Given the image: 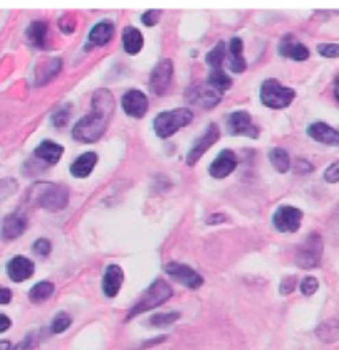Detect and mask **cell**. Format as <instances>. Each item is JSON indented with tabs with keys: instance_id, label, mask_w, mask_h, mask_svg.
Instances as JSON below:
<instances>
[{
	"instance_id": "cell-1",
	"label": "cell",
	"mask_w": 339,
	"mask_h": 350,
	"mask_svg": "<svg viewBox=\"0 0 339 350\" xmlns=\"http://www.w3.org/2000/svg\"><path fill=\"white\" fill-rule=\"evenodd\" d=\"M91 111L85 118H81L73 127V139L85 144L97 142L105 136L108 126L113 119L116 103L110 90H98L91 98Z\"/></svg>"
},
{
	"instance_id": "cell-2",
	"label": "cell",
	"mask_w": 339,
	"mask_h": 350,
	"mask_svg": "<svg viewBox=\"0 0 339 350\" xmlns=\"http://www.w3.org/2000/svg\"><path fill=\"white\" fill-rule=\"evenodd\" d=\"M171 297H173V288L169 286V282H166L164 280H155L153 284L146 289V293L142 294L141 299L131 308L126 319L129 321L133 319V317L139 316V314L159 308V306L164 304L166 301H169Z\"/></svg>"
},
{
	"instance_id": "cell-3",
	"label": "cell",
	"mask_w": 339,
	"mask_h": 350,
	"mask_svg": "<svg viewBox=\"0 0 339 350\" xmlns=\"http://www.w3.org/2000/svg\"><path fill=\"white\" fill-rule=\"evenodd\" d=\"M194 114L187 107H175L173 111H164L154 119V131L158 137L167 139L174 136L179 129L192 122Z\"/></svg>"
},
{
	"instance_id": "cell-4",
	"label": "cell",
	"mask_w": 339,
	"mask_h": 350,
	"mask_svg": "<svg viewBox=\"0 0 339 350\" xmlns=\"http://www.w3.org/2000/svg\"><path fill=\"white\" fill-rule=\"evenodd\" d=\"M35 200L42 208L49 210V212H60V210L66 208L68 202H70V190L65 185L57 184H37L34 187Z\"/></svg>"
},
{
	"instance_id": "cell-5",
	"label": "cell",
	"mask_w": 339,
	"mask_h": 350,
	"mask_svg": "<svg viewBox=\"0 0 339 350\" xmlns=\"http://www.w3.org/2000/svg\"><path fill=\"white\" fill-rule=\"evenodd\" d=\"M297 94L291 88L283 86L278 79H266L263 81L262 90H260V99L266 107L271 109H283V107H288Z\"/></svg>"
},
{
	"instance_id": "cell-6",
	"label": "cell",
	"mask_w": 339,
	"mask_h": 350,
	"mask_svg": "<svg viewBox=\"0 0 339 350\" xmlns=\"http://www.w3.org/2000/svg\"><path fill=\"white\" fill-rule=\"evenodd\" d=\"M323 238L318 233H310L297 250V265L303 269H313L320 266L323 258Z\"/></svg>"
},
{
	"instance_id": "cell-7",
	"label": "cell",
	"mask_w": 339,
	"mask_h": 350,
	"mask_svg": "<svg viewBox=\"0 0 339 350\" xmlns=\"http://www.w3.org/2000/svg\"><path fill=\"white\" fill-rule=\"evenodd\" d=\"M271 220H273L275 228L280 233H297L301 226L303 212L297 206L283 205L278 206Z\"/></svg>"
},
{
	"instance_id": "cell-8",
	"label": "cell",
	"mask_w": 339,
	"mask_h": 350,
	"mask_svg": "<svg viewBox=\"0 0 339 350\" xmlns=\"http://www.w3.org/2000/svg\"><path fill=\"white\" fill-rule=\"evenodd\" d=\"M173 75H174V63L173 59H161V62L155 65V68L151 73L149 79V88L155 96H162L167 93L171 83H173Z\"/></svg>"
},
{
	"instance_id": "cell-9",
	"label": "cell",
	"mask_w": 339,
	"mask_h": 350,
	"mask_svg": "<svg viewBox=\"0 0 339 350\" xmlns=\"http://www.w3.org/2000/svg\"><path fill=\"white\" fill-rule=\"evenodd\" d=\"M218 137H221V129H218L217 124H210L207 127L205 133L202 134L201 137L195 141V144L192 146V149L189 150V154H187L186 157V162L189 167H194L197 164L199 161H201L203 154L207 152V150L212 147L215 142L218 141Z\"/></svg>"
},
{
	"instance_id": "cell-10",
	"label": "cell",
	"mask_w": 339,
	"mask_h": 350,
	"mask_svg": "<svg viewBox=\"0 0 339 350\" xmlns=\"http://www.w3.org/2000/svg\"><path fill=\"white\" fill-rule=\"evenodd\" d=\"M227 129L232 136H247L257 139L260 134V129L253 124L252 116L245 111H237V113L229 114L227 118Z\"/></svg>"
},
{
	"instance_id": "cell-11",
	"label": "cell",
	"mask_w": 339,
	"mask_h": 350,
	"mask_svg": "<svg viewBox=\"0 0 339 350\" xmlns=\"http://www.w3.org/2000/svg\"><path fill=\"white\" fill-rule=\"evenodd\" d=\"M164 271L169 274L173 280L184 284L189 289H199L203 284V278L197 271H194L190 266L182 265V262H167Z\"/></svg>"
},
{
	"instance_id": "cell-12",
	"label": "cell",
	"mask_w": 339,
	"mask_h": 350,
	"mask_svg": "<svg viewBox=\"0 0 339 350\" xmlns=\"http://www.w3.org/2000/svg\"><path fill=\"white\" fill-rule=\"evenodd\" d=\"M121 106L125 109L127 116L133 118H142L149 109V99L142 91L139 90H129L127 93L123 94Z\"/></svg>"
},
{
	"instance_id": "cell-13",
	"label": "cell",
	"mask_w": 339,
	"mask_h": 350,
	"mask_svg": "<svg viewBox=\"0 0 339 350\" xmlns=\"http://www.w3.org/2000/svg\"><path fill=\"white\" fill-rule=\"evenodd\" d=\"M27 217L23 213L15 212L7 215L2 221V228H0V234L5 241H12V240H17L18 237H22L23 232L27 230Z\"/></svg>"
},
{
	"instance_id": "cell-14",
	"label": "cell",
	"mask_w": 339,
	"mask_h": 350,
	"mask_svg": "<svg viewBox=\"0 0 339 350\" xmlns=\"http://www.w3.org/2000/svg\"><path fill=\"white\" fill-rule=\"evenodd\" d=\"M235 169H237V156H235L234 150L225 149L222 150L217 156V159L210 164L209 174L215 178H225L229 177Z\"/></svg>"
},
{
	"instance_id": "cell-15",
	"label": "cell",
	"mask_w": 339,
	"mask_h": 350,
	"mask_svg": "<svg viewBox=\"0 0 339 350\" xmlns=\"http://www.w3.org/2000/svg\"><path fill=\"white\" fill-rule=\"evenodd\" d=\"M35 273L34 261L25 256H15L12 258L7 265V274L14 282H23L30 280Z\"/></svg>"
},
{
	"instance_id": "cell-16",
	"label": "cell",
	"mask_w": 339,
	"mask_h": 350,
	"mask_svg": "<svg viewBox=\"0 0 339 350\" xmlns=\"http://www.w3.org/2000/svg\"><path fill=\"white\" fill-rule=\"evenodd\" d=\"M123 281H125V273H123V268L118 265H110L106 268L105 276H103V293H105L106 297H116L118 293L121 291Z\"/></svg>"
},
{
	"instance_id": "cell-17",
	"label": "cell",
	"mask_w": 339,
	"mask_h": 350,
	"mask_svg": "<svg viewBox=\"0 0 339 350\" xmlns=\"http://www.w3.org/2000/svg\"><path fill=\"white\" fill-rule=\"evenodd\" d=\"M280 55L294 62H305L310 58V50L294 38V35H285L280 42Z\"/></svg>"
},
{
	"instance_id": "cell-18",
	"label": "cell",
	"mask_w": 339,
	"mask_h": 350,
	"mask_svg": "<svg viewBox=\"0 0 339 350\" xmlns=\"http://www.w3.org/2000/svg\"><path fill=\"white\" fill-rule=\"evenodd\" d=\"M308 136L325 146L339 147V131L326 124V122H313L308 127Z\"/></svg>"
},
{
	"instance_id": "cell-19",
	"label": "cell",
	"mask_w": 339,
	"mask_h": 350,
	"mask_svg": "<svg viewBox=\"0 0 339 350\" xmlns=\"http://www.w3.org/2000/svg\"><path fill=\"white\" fill-rule=\"evenodd\" d=\"M27 42L38 50H45L49 45V23L43 20L32 22L25 31Z\"/></svg>"
},
{
	"instance_id": "cell-20",
	"label": "cell",
	"mask_w": 339,
	"mask_h": 350,
	"mask_svg": "<svg viewBox=\"0 0 339 350\" xmlns=\"http://www.w3.org/2000/svg\"><path fill=\"white\" fill-rule=\"evenodd\" d=\"M63 152H65V147L57 144L53 141H43L37 149L34 150V156L43 161L45 164L55 165L62 159Z\"/></svg>"
},
{
	"instance_id": "cell-21",
	"label": "cell",
	"mask_w": 339,
	"mask_h": 350,
	"mask_svg": "<svg viewBox=\"0 0 339 350\" xmlns=\"http://www.w3.org/2000/svg\"><path fill=\"white\" fill-rule=\"evenodd\" d=\"M223 96L222 91H217L215 88L209 86V85H203L199 86L197 90H194V98L192 101L195 105H201L205 109H212L221 103V99Z\"/></svg>"
},
{
	"instance_id": "cell-22",
	"label": "cell",
	"mask_w": 339,
	"mask_h": 350,
	"mask_svg": "<svg viewBox=\"0 0 339 350\" xmlns=\"http://www.w3.org/2000/svg\"><path fill=\"white\" fill-rule=\"evenodd\" d=\"M113 37H114L113 22H110V20H103V22L97 23V25L91 29L88 40H90L91 45L105 46L111 42V40H113Z\"/></svg>"
},
{
	"instance_id": "cell-23",
	"label": "cell",
	"mask_w": 339,
	"mask_h": 350,
	"mask_svg": "<svg viewBox=\"0 0 339 350\" xmlns=\"http://www.w3.org/2000/svg\"><path fill=\"white\" fill-rule=\"evenodd\" d=\"M98 162V156L95 152H85L81 154L77 161L73 162L70 167V172L73 177L77 178H85L90 175L91 172H93L95 165H97Z\"/></svg>"
},
{
	"instance_id": "cell-24",
	"label": "cell",
	"mask_w": 339,
	"mask_h": 350,
	"mask_svg": "<svg viewBox=\"0 0 339 350\" xmlns=\"http://www.w3.org/2000/svg\"><path fill=\"white\" fill-rule=\"evenodd\" d=\"M229 53H230V70H232L234 73H243V71L247 70V62L245 58H243L242 38L234 37L230 40Z\"/></svg>"
},
{
	"instance_id": "cell-25",
	"label": "cell",
	"mask_w": 339,
	"mask_h": 350,
	"mask_svg": "<svg viewBox=\"0 0 339 350\" xmlns=\"http://www.w3.org/2000/svg\"><path fill=\"white\" fill-rule=\"evenodd\" d=\"M123 45L127 55H138L145 45L142 33L136 27H126L123 30Z\"/></svg>"
},
{
	"instance_id": "cell-26",
	"label": "cell",
	"mask_w": 339,
	"mask_h": 350,
	"mask_svg": "<svg viewBox=\"0 0 339 350\" xmlns=\"http://www.w3.org/2000/svg\"><path fill=\"white\" fill-rule=\"evenodd\" d=\"M53 293H55L53 282L40 281L34 286V288L30 289L29 297H30L32 302H35V304H40V302H45L47 299H50V297L53 296Z\"/></svg>"
},
{
	"instance_id": "cell-27",
	"label": "cell",
	"mask_w": 339,
	"mask_h": 350,
	"mask_svg": "<svg viewBox=\"0 0 339 350\" xmlns=\"http://www.w3.org/2000/svg\"><path fill=\"white\" fill-rule=\"evenodd\" d=\"M268 157H270L271 165H273L278 172L280 174L288 172L291 167V159H290V154L286 152L285 149H281V147H275V149L270 150Z\"/></svg>"
},
{
	"instance_id": "cell-28",
	"label": "cell",
	"mask_w": 339,
	"mask_h": 350,
	"mask_svg": "<svg viewBox=\"0 0 339 350\" xmlns=\"http://www.w3.org/2000/svg\"><path fill=\"white\" fill-rule=\"evenodd\" d=\"M232 83V78L227 77V73L223 70H212V73H209V78H207V85L215 88L217 91H222V93L230 90Z\"/></svg>"
},
{
	"instance_id": "cell-29",
	"label": "cell",
	"mask_w": 339,
	"mask_h": 350,
	"mask_svg": "<svg viewBox=\"0 0 339 350\" xmlns=\"http://www.w3.org/2000/svg\"><path fill=\"white\" fill-rule=\"evenodd\" d=\"M318 337L323 342H336L339 339V321H326L318 327Z\"/></svg>"
},
{
	"instance_id": "cell-30",
	"label": "cell",
	"mask_w": 339,
	"mask_h": 350,
	"mask_svg": "<svg viewBox=\"0 0 339 350\" xmlns=\"http://www.w3.org/2000/svg\"><path fill=\"white\" fill-rule=\"evenodd\" d=\"M223 58H225V45H223V42H218L215 49L207 53L205 62L212 70H222Z\"/></svg>"
},
{
	"instance_id": "cell-31",
	"label": "cell",
	"mask_w": 339,
	"mask_h": 350,
	"mask_svg": "<svg viewBox=\"0 0 339 350\" xmlns=\"http://www.w3.org/2000/svg\"><path fill=\"white\" fill-rule=\"evenodd\" d=\"M62 70V62H60L58 58L55 59H50V62H47L45 65L42 66V68L37 70V83L40 81V78H45V81H43V85H45L49 79H51L55 77V75L58 73V71Z\"/></svg>"
},
{
	"instance_id": "cell-32",
	"label": "cell",
	"mask_w": 339,
	"mask_h": 350,
	"mask_svg": "<svg viewBox=\"0 0 339 350\" xmlns=\"http://www.w3.org/2000/svg\"><path fill=\"white\" fill-rule=\"evenodd\" d=\"M179 317H181V314L179 312H161V314H154V316L149 319V322L151 325H154V327H166V325L174 324Z\"/></svg>"
},
{
	"instance_id": "cell-33",
	"label": "cell",
	"mask_w": 339,
	"mask_h": 350,
	"mask_svg": "<svg viewBox=\"0 0 339 350\" xmlns=\"http://www.w3.org/2000/svg\"><path fill=\"white\" fill-rule=\"evenodd\" d=\"M70 325H71V317L68 316L66 312H58L57 316L53 317V321H51L50 329L53 334H62L65 332Z\"/></svg>"
},
{
	"instance_id": "cell-34",
	"label": "cell",
	"mask_w": 339,
	"mask_h": 350,
	"mask_svg": "<svg viewBox=\"0 0 339 350\" xmlns=\"http://www.w3.org/2000/svg\"><path fill=\"white\" fill-rule=\"evenodd\" d=\"M18 190V184L15 178H0V202L9 198Z\"/></svg>"
},
{
	"instance_id": "cell-35",
	"label": "cell",
	"mask_w": 339,
	"mask_h": 350,
	"mask_svg": "<svg viewBox=\"0 0 339 350\" xmlns=\"http://www.w3.org/2000/svg\"><path fill=\"white\" fill-rule=\"evenodd\" d=\"M318 288H320V282H318L316 278L313 276H306L305 280L301 281V286H300L301 293L305 294V296H313V294L318 291Z\"/></svg>"
},
{
	"instance_id": "cell-36",
	"label": "cell",
	"mask_w": 339,
	"mask_h": 350,
	"mask_svg": "<svg viewBox=\"0 0 339 350\" xmlns=\"http://www.w3.org/2000/svg\"><path fill=\"white\" fill-rule=\"evenodd\" d=\"M318 53L325 58H339V45L338 43H321L318 45Z\"/></svg>"
},
{
	"instance_id": "cell-37",
	"label": "cell",
	"mask_w": 339,
	"mask_h": 350,
	"mask_svg": "<svg viewBox=\"0 0 339 350\" xmlns=\"http://www.w3.org/2000/svg\"><path fill=\"white\" fill-rule=\"evenodd\" d=\"M51 252V243L47 238H38L34 243V253L38 256H49Z\"/></svg>"
},
{
	"instance_id": "cell-38",
	"label": "cell",
	"mask_w": 339,
	"mask_h": 350,
	"mask_svg": "<svg viewBox=\"0 0 339 350\" xmlns=\"http://www.w3.org/2000/svg\"><path fill=\"white\" fill-rule=\"evenodd\" d=\"M68 121H70V109H62L51 116V124L58 127V129L60 127H65L68 124Z\"/></svg>"
},
{
	"instance_id": "cell-39",
	"label": "cell",
	"mask_w": 339,
	"mask_h": 350,
	"mask_svg": "<svg viewBox=\"0 0 339 350\" xmlns=\"http://www.w3.org/2000/svg\"><path fill=\"white\" fill-rule=\"evenodd\" d=\"M325 180L329 182V184H336L339 182V161L333 162L325 172Z\"/></svg>"
},
{
	"instance_id": "cell-40",
	"label": "cell",
	"mask_w": 339,
	"mask_h": 350,
	"mask_svg": "<svg viewBox=\"0 0 339 350\" xmlns=\"http://www.w3.org/2000/svg\"><path fill=\"white\" fill-rule=\"evenodd\" d=\"M294 288H297V278L294 276H286L283 278L281 284H280V293L283 296H288L294 291Z\"/></svg>"
},
{
	"instance_id": "cell-41",
	"label": "cell",
	"mask_w": 339,
	"mask_h": 350,
	"mask_svg": "<svg viewBox=\"0 0 339 350\" xmlns=\"http://www.w3.org/2000/svg\"><path fill=\"white\" fill-rule=\"evenodd\" d=\"M159 17H161V10H147L141 17V22L145 23L146 27H154L155 23H158Z\"/></svg>"
},
{
	"instance_id": "cell-42",
	"label": "cell",
	"mask_w": 339,
	"mask_h": 350,
	"mask_svg": "<svg viewBox=\"0 0 339 350\" xmlns=\"http://www.w3.org/2000/svg\"><path fill=\"white\" fill-rule=\"evenodd\" d=\"M34 345H35V334H27L25 339L20 340L14 347V350H34Z\"/></svg>"
},
{
	"instance_id": "cell-43",
	"label": "cell",
	"mask_w": 339,
	"mask_h": 350,
	"mask_svg": "<svg viewBox=\"0 0 339 350\" xmlns=\"http://www.w3.org/2000/svg\"><path fill=\"white\" fill-rule=\"evenodd\" d=\"M75 22L71 20L70 15H65L62 20H60V29H62V31H65V33H71V31L75 30Z\"/></svg>"
},
{
	"instance_id": "cell-44",
	"label": "cell",
	"mask_w": 339,
	"mask_h": 350,
	"mask_svg": "<svg viewBox=\"0 0 339 350\" xmlns=\"http://www.w3.org/2000/svg\"><path fill=\"white\" fill-rule=\"evenodd\" d=\"M297 172L298 174H310V172H313V165H311L310 162L298 159V161H297Z\"/></svg>"
},
{
	"instance_id": "cell-45",
	"label": "cell",
	"mask_w": 339,
	"mask_h": 350,
	"mask_svg": "<svg viewBox=\"0 0 339 350\" xmlns=\"http://www.w3.org/2000/svg\"><path fill=\"white\" fill-rule=\"evenodd\" d=\"M10 301H12V291H10V289L0 286V306L9 304Z\"/></svg>"
},
{
	"instance_id": "cell-46",
	"label": "cell",
	"mask_w": 339,
	"mask_h": 350,
	"mask_svg": "<svg viewBox=\"0 0 339 350\" xmlns=\"http://www.w3.org/2000/svg\"><path fill=\"white\" fill-rule=\"evenodd\" d=\"M12 327L10 317H7L5 314H0V334L7 332Z\"/></svg>"
},
{
	"instance_id": "cell-47",
	"label": "cell",
	"mask_w": 339,
	"mask_h": 350,
	"mask_svg": "<svg viewBox=\"0 0 339 350\" xmlns=\"http://www.w3.org/2000/svg\"><path fill=\"white\" fill-rule=\"evenodd\" d=\"M223 220H227V217H225V215H221V213H218V215H212V217H209V218H207V224H209V225L222 224Z\"/></svg>"
},
{
	"instance_id": "cell-48",
	"label": "cell",
	"mask_w": 339,
	"mask_h": 350,
	"mask_svg": "<svg viewBox=\"0 0 339 350\" xmlns=\"http://www.w3.org/2000/svg\"><path fill=\"white\" fill-rule=\"evenodd\" d=\"M12 345L9 340H0V350H10Z\"/></svg>"
},
{
	"instance_id": "cell-49",
	"label": "cell",
	"mask_w": 339,
	"mask_h": 350,
	"mask_svg": "<svg viewBox=\"0 0 339 350\" xmlns=\"http://www.w3.org/2000/svg\"><path fill=\"white\" fill-rule=\"evenodd\" d=\"M334 96L339 101V77L336 78V81H334Z\"/></svg>"
},
{
	"instance_id": "cell-50",
	"label": "cell",
	"mask_w": 339,
	"mask_h": 350,
	"mask_svg": "<svg viewBox=\"0 0 339 350\" xmlns=\"http://www.w3.org/2000/svg\"><path fill=\"white\" fill-rule=\"evenodd\" d=\"M334 221L339 225V205L336 206V212H334Z\"/></svg>"
}]
</instances>
